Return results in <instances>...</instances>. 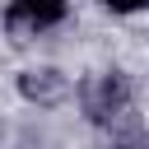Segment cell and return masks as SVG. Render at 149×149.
<instances>
[{
    "instance_id": "1",
    "label": "cell",
    "mask_w": 149,
    "mask_h": 149,
    "mask_svg": "<svg viewBox=\"0 0 149 149\" xmlns=\"http://www.w3.org/2000/svg\"><path fill=\"white\" fill-rule=\"evenodd\" d=\"M65 19V0H9L5 23L9 33H47Z\"/></svg>"
},
{
    "instance_id": "2",
    "label": "cell",
    "mask_w": 149,
    "mask_h": 149,
    "mask_svg": "<svg viewBox=\"0 0 149 149\" xmlns=\"http://www.w3.org/2000/svg\"><path fill=\"white\" fill-rule=\"evenodd\" d=\"M126 102H130V93H126V79H121L116 70L102 74V79H93V84L84 88V107H88L93 121H116V116L126 112Z\"/></svg>"
},
{
    "instance_id": "3",
    "label": "cell",
    "mask_w": 149,
    "mask_h": 149,
    "mask_svg": "<svg viewBox=\"0 0 149 149\" xmlns=\"http://www.w3.org/2000/svg\"><path fill=\"white\" fill-rule=\"evenodd\" d=\"M19 88H23V98H33V102H61V98H65V79H61L56 70H28V74L19 79Z\"/></svg>"
},
{
    "instance_id": "4",
    "label": "cell",
    "mask_w": 149,
    "mask_h": 149,
    "mask_svg": "<svg viewBox=\"0 0 149 149\" xmlns=\"http://www.w3.org/2000/svg\"><path fill=\"white\" fill-rule=\"evenodd\" d=\"M107 9H116V14H130V9H144L149 0H102Z\"/></svg>"
}]
</instances>
